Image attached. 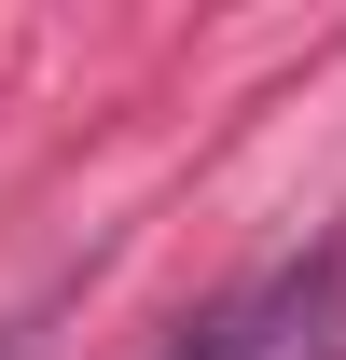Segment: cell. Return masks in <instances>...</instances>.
<instances>
[{"mask_svg":"<svg viewBox=\"0 0 346 360\" xmlns=\"http://www.w3.org/2000/svg\"><path fill=\"white\" fill-rule=\"evenodd\" d=\"M0 360H28V347H0Z\"/></svg>","mask_w":346,"mask_h":360,"instance_id":"6da1fadb","label":"cell"}]
</instances>
